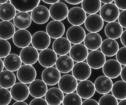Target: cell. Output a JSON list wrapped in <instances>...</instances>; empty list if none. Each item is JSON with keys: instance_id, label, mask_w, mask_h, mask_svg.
Segmentation results:
<instances>
[{"instance_id": "cell-34", "label": "cell", "mask_w": 126, "mask_h": 105, "mask_svg": "<svg viewBox=\"0 0 126 105\" xmlns=\"http://www.w3.org/2000/svg\"><path fill=\"white\" fill-rule=\"evenodd\" d=\"M16 76L11 71L4 70L0 73V86L4 88H11L16 82Z\"/></svg>"}, {"instance_id": "cell-42", "label": "cell", "mask_w": 126, "mask_h": 105, "mask_svg": "<svg viewBox=\"0 0 126 105\" xmlns=\"http://www.w3.org/2000/svg\"><path fill=\"white\" fill-rule=\"evenodd\" d=\"M126 10H122L118 16V22L119 24L122 26V27L126 28Z\"/></svg>"}, {"instance_id": "cell-25", "label": "cell", "mask_w": 126, "mask_h": 105, "mask_svg": "<svg viewBox=\"0 0 126 105\" xmlns=\"http://www.w3.org/2000/svg\"><path fill=\"white\" fill-rule=\"evenodd\" d=\"M71 47V43L65 37H60L56 39L53 43V50L59 55H66L69 53Z\"/></svg>"}, {"instance_id": "cell-36", "label": "cell", "mask_w": 126, "mask_h": 105, "mask_svg": "<svg viewBox=\"0 0 126 105\" xmlns=\"http://www.w3.org/2000/svg\"><path fill=\"white\" fill-rule=\"evenodd\" d=\"M81 2L82 8L86 13L89 14L96 13L101 6L99 0H83Z\"/></svg>"}, {"instance_id": "cell-39", "label": "cell", "mask_w": 126, "mask_h": 105, "mask_svg": "<svg viewBox=\"0 0 126 105\" xmlns=\"http://www.w3.org/2000/svg\"><path fill=\"white\" fill-rule=\"evenodd\" d=\"M11 98L10 92L7 89L0 88V105H8Z\"/></svg>"}, {"instance_id": "cell-26", "label": "cell", "mask_w": 126, "mask_h": 105, "mask_svg": "<svg viewBox=\"0 0 126 105\" xmlns=\"http://www.w3.org/2000/svg\"><path fill=\"white\" fill-rule=\"evenodd\" d=\"M83 41L87 49L94 51L100 47L102 40L101 36L97 33L90 32L86 35Z\"/></svg>"}, {"instance_id": "cell-15", "label": "cell", "mask_w": 126, "mask_h": 105, "mask_svg": "<svg viewBox=\"0 0 126 105\" xmlns=\"http://www.w3.org/2000/svg\"><path fill=\"white\" fill-rule=\"evenodd\" d=\"M86 13L83 9L78 6L71 8L68 12L67 15L68 22L73 26L82 25L86 18Z\"/></svg>"}, {"instance_id": "cell-46", "label": "cell", "mask_w": 126, "mask_h": 105, "mask_svg": "<svg viewBox=\"0 0 126 105\" xmlns=\"http://www.w3.org/2000/svg\"><path fill=\"white\" fill-rule=\"evenodd\" d=\"M120 40L122 44L124 46H126V30H125L123 31L121 35L120 36Z\"/></svg>"}, {"instance_id": "cell-6", "label": "cell", "mask_w": 126, "mask_h": 105, "mask_svg": "<svg viewBox=\"0 0 126 105\" xmlns=\"http://www.w3.org/2000/svg\"><path fill=\"white\" fill-rule=\"evenodd\" d=\"M77 94L81 98L87 99L92 97L95 92L94 84L88 79L80 81L76 88Z\"/></svg>"}, {"instance_id": "cell-12", "label": "cell", "mask_w": 126, "mask_h": 105, "mask_svg": "<svg viewBox=\"0 0 126 105\" xmlns=\"http://www.w3.org/2000/svg\"><path fill=\"white\" fill-rule=\"evenodd\" d=\"M66 35L70 43L80 44L84 41L86 32L84 29L80 26H72L67 29Z\"/></svg>"}, {"instance_id": "cell-37", "label": "cell", "mask_w": 126, "mask_h": 105, "mask_svg": "<svg viewBox=\"0 0 126 105\" xmlns=\"http://www.w3.org/2000/svg\"><path fill=\"white\" fill-rule=\"evenodd\" d=\"M82 103L80 97L73 92L68 93L64 96L62 102L63 105H81Z\"/></svg>"}, {"instance_id": "cell-17", "label": "cell", "mask_w": 126, "mask_h": 105, "mask_svg": "<svg viewBox=\"0 0 126 105\" xmlns=\"http://www.w3.org/2000/svg\"><path fill=\"white\" fill-rule=\"evenodd\" d=\"M38 54L36 49L32 46H28L21 50L19 56L23 63L32 65L37 61Z\"/></svg>"}, {"instance_id": "cell-22", "label": "cell", "mask_w": 126, "mask_h": 105, "mask_svg": "<svg viewBox=\"0 0 126 105\" xmlns=\"http://www.w3.org/2000/svg\"><path fill=\"white\" fill-rule=\"evenodd\" d=\"M44 96L48 105H60L64 97L63 92L57 87L49 88Z\"/></svg>"}, {"instance_id": "cell-7", "label": "cell", "mask_w": 126, "mask_h": 105, "mask_svg": "<svg viewBox=\"0 0 126 105\" xmlns=\"http://www.w3.org/2000/svg\"><path fill=\"white\" fill-rule=\"evenodd\" d=\"M58 83L59 88L63 93L68 94L76 90L78 82L72 75L67 74L61 77Z\"/></svg>"}, {"instance_id": "cell-24", "label": "cell", "mask_w": 126, "mask_h": 105, "mask_svg": "<svg viewBox=\"0 0 126 105\" xmlns=\"http://www.w3.org/2000/svg\"><path fill=\"white\" fill-rule=\"evenodd\" d=\"M10 3L19 12H28L38 5L40 0H9Z\"/></svg>"}, {"instance_id": "cell-14", "label": "cell", "mask_w": 126, "mask_h": 105, "mask_svg": "<svg viewBox=\"0 0 126 105\" xmlns=\"http://www.w3.org/2000/svg\"><path fill=\"white\" fill-rule=\"evenodd\" d=\"M84 24L88 31L96 33L100 31L104 25L103 20L100 15L96 14H90L86 17Z\"/></svg>"}, {"instance_id": "cell-3", "label": "cell", "mask_w": 126, "mask_h": 105, "mask_svg": "<svg viewBox=\"0 0 126 105\" xmlns=\"http://www.w3.org/2000/svg\"><path fill=\"white\" fill-rule=\"evenodd\" d=\"M31 43L32 47L37 50L42 51L47 49L50 45V37L44 31L35 32L32 36Z\"/></svg>"}, {"instance_id": "cell-20", "label": "cell", "mask_w": 126, "mask_h": 105, "mask_svg": "<svg viewBox=\"0 0 126 105\" xmlns=\"http://www.w3.org/2000/svg\"><path fill=\"white\" fill-rule=\"evenodd\" d=\"M69 56L73 61L79 62L86 60L88 54V50L82 44H74L69 51Z\"/></svg>"}, {"instance_id": "cell-41", "label": "cell", "mask_w": 126, "mask_h": 105, "mask_svg": "<svg viewBox=\"0 0 126 105\" xmlns=\"http://www.w3.org/2000/svg\"><path fill=\"white\" fill-rule=\"evenodd\" d=\"M126 48L123 47L118 50L116 53V60L121 64L125 66L126 65Z\"/></svg>"}, {"instance_id": "cell-51", "label": "cell", "mask_w": 126, "mask_h": 105, "mask_svg": "<svg viewBox=\"0 0 126 105\" xmlns=\"http://www.w3.org/2000/svg\"><path fill=\"white\" fill-rule=\"evenodd\" d=\"M3 68H4V65H3V61L0 58V73L2 71Z\"/></svg>"}, {"instance_id": "cell-13", "label": "cell", "mask_w": 126, "mask_h": 105, "mask_svg": "<svg viewBox=\"0 0 126 105\" xmlns=\"http://www.w3.org/2000/svg\"><path fill=\"white\" fill-rule=\"evenodd\" d=\"M31 17L35 24H44L49 19V11L46 6L42 5H37L32 10Z\"/></svg>"}, {"instance_id": "cell-53", "label": "cell", "mask_w": 126, "mask_h": 105, "mask_svg": "<svg viewBox=\"0 0 126 105\" xmlns=\"http://www.w3.org/2000/svg\"><path fill=\"white\" fill-rule=\"evenodd\" d=\"M118 105H126V100L124 99L121 100L118 103Z\"/></svg>"}, {"instance_id": "cell-49", "label": "cell", "mask_w": 126, "mask_h": 105, "mask_svg": "<svg viewBox=\"0 0 126 105\" xmlns=\"http://www.w3.org/2000/svg\"><path fill=\"white\" fill-rule=\"evenodd\" d=\"M42 0L46 3L51 4L55 3L57 2H58L60 0Z\"/></svg>"}, {"instance_id": "cell-50", "label": "cell", "mask_w": 126, "mask_h": 105, "mask_svg": "<svg viewBox=\"0 0 126 105\" xmlns=\"http://www.w3.org/2000/svg\"><path fill=\"white\" fill-rule=\"evenodd\" d=\"M12 105H28L26 103L23 101H17L14 103Z\"/></svg>"}, {"instance_id": "cell-21", "label": "cell", "mask_w": 126, "mask_h": 105, "mask_svg": "<svg viewBox=\"0 0 126 105\" xmlns=\"http://www.w3.org/2000/svg\"><path fill=\"white\" fill-rule=\"evenodd\" d=\"M47 86L41 79H34L30 83L29 86V93L31 95L35 98H42L44 96L47 91Z\"/></svg>"}, {"instance_id": "cell-11", "label": "cell", "mask_w": 126, "mask_h": 105, "mask_svg": "<svg viewBox=\"0 0 126 105\" xmlns=\"http://www.w3.org/2000/svg\"><path fill=\"white\" fill-rule=\"evenodd\" d=\"M11 98L16 101H24L29 97L30 93L28 86L22 82L15 83L10 89Z\"/></svg>"}, {"instance_id": "cell-54", "label": "cell", "mask_w": 126, "mask_h": 105, "mask_svg": "<svg viewBox=\"0 0 126 105\" xmlns=\"http://www.w3.org/2000/svg\"><path fill=\"white\" fill-rule=\"evenodd\" d=\"M9 0H0V4H2L5 2H7Z\"/></svg>"}, {"instance_id": "cell-18", "label": "cell", "mask_w": 126, "mask_h": 105, "mask_svg": "<svg viewBox=\"0 0 126 105\" xmlns=\"http://www.w3.org/2000/svg\"><path fill=\"white\" fill-rule=\"evenodd\" d=\"M61 78L60 72L56 68L50 67L46 68L42 72L41 78L46 85H54L57 84Z\"/></svg>"}, {"instance_id": "cell-1", "label": "cell", "mask_w": 126, "mask_h": 105, "mask_svg": "<svg viewBox=\"0 0 126 105\" xmlns=\"http://www.w3.org/2000/svg\"><path fill=\"white\" fill-rule=\"evenodd\" d=\"M99 11L100 16L103 21L108 23L115 21L120 13L119 9L112 3H105L101 6Z\"/></svg>"}, {"instance_id": "cell-48", "label": "cell", "mask_w": 126, "mask_h": 105, "mask_svg": "<svg viewBox=\"0 0 126 105\" xmlns=\"http://www.w3.org/2000/svg\"><path fill=\"white\" fill-rule=\"evenodd\" d=\"M66 2L70 4H78L80 3L83 0H64Z\"/></svg>"}, {"instance_id": "cell-5", "label": "cell", "mask_w": 126, "mask_h": 105, "mask_svg": "<svg viewBox=\"0 0 126 105\" xmlns=\"http://www.w3.org/2000/svg\"><path fill=\"white\" fill-rule=\"evenodd\" d=\"M49 11L52 19L61 21L64 20L67 17L68 9L65 3L58 1L51 5Z\"/></svg>"}, {"instance_id": "cell-38", "label": "cell", "mask_w": 126, "mask_h": 105, "mask_svg": "<svg viewBox=\"0 0 126 105\" xmlns=\"http://www.w3.org/2000/svg\"><path fill=\"white\" fill-rule=\"evenodd\" d=\"M118 100L112 95L104 94L99 100L98 105H118Z\"/></svg>"}, {"instance_id": "cell-16", "label": "cell", "mask_w": 126, "mask_h": 105, "mask_svg": "<svg viewBox=\"0 0 126 105\" xmlns=\"http://www.w3.org/2000/svg\"><path fill=\"white\" fill-rule=\"evenodd\" d=\"M57 58V54L53 50L47 48L39 52L38 60L42 66L47 68L53 67L55 64Z\"/></svg>"}, {"instance_id": "cell-19", "label": "cell", "mask_w": 126, "mask_h": 105, "mask_svg": "<svg viewBox=\"0 0 126 105\" xmlns=\"http://www.w3.org/2000/svg\"><path fill=\"white\" fill-rule=\"evenodd\" d=\"M46 31L50 38L56 39L61 37L64 34L65 27L61 21L53 20L47 24Z\"/></svg>"}, {"instance_id": "cell-43", "label": "cell", "mask_w": 126, "mask_h": 105, "mask_svg": "<svg viewBox=\"0 0 126 105\" xmlns=\"http://www.w3.org/2000/svg\"><path fill=\"white\" fill-rule=\"evenodd\" d=\"M29 105H48V104L45 99L41 98H37L32 100Z\"/></svg>"}, {"instance_id": "cell-31", "label": "cell", "mask_w": 126, "mask_h": 105, "mask_svg": "<svg viewBox=\"0 0 126 105\" xmlns=\"http://www.w3.org/2000/svg\"><path fill=\"white\" fill-rule=\"evenodd\" d=\"M123 31L122 26L117 22L108 23L104 28V32L106 36L112 39H118Z\"/></svg>"}, {"instance_id": "cell-28", "label": "cell", "mask_w": 126, "mask_h": 105, "mask_svg": "<svg viewBox=\"0 0 126 105\" xmlns=\"http://www.w3.org/2000/svg\"><path fill=\"white\" fill-rule=\"evenodd\" d=\"M119 47V44L115 40L107 38L102 41L100 48L105 56L110 57L116 54Z\"/></svg>"}, {"instance_id": "cell-52", "label": "cell", "mask_w": 126, "mask_h": 105, "mask_svg": "<svg viewBox=\"0 0 126 105\" xmlns=\"http://www.w3.org/2000/svg\"><path fill=\"white\" fill-rule=\"evenodd\" d=\"M101 2H102L103 3H112L114 0H99Z\"/></svg>"}, {"instance_id": "cell-45", "label": "cell", "mask_w": 126, "mask_h": 105, "mask_svg": "<svg viewBox=\"0 0 126 105\" xmlns=\"http://www.w3.org/2000/svg\"><path fill=\"white\" fill-rule=\"evenodd\" d=\"M81 105H98V103L96 100L89 98L84 100Z\"/></svg>"}, {"instance_id": "cell-32", "label": "cell", "mask_w": 126, "mask_h": 105, "mask_svg": "<svg viewBox=\"0 0 126 105\" xmlns=\"http://www.w3.org/2000/svg\"><path fill=\"white\" fill-rule=\"evenodd\" d=\"M16 14V10L10 3L5 2L0 5V19L3 21L12 20Z\"/></svg>"}, {"instance_id": "cell-33", "label": "cell", "mask_w": 126, "mask_h": 105, "mask_svg": "<svg viewBox=\"0 0 126 105\" xmlns=\"http://www.w3.org/2000/svg\"><path fill=\"white\" fill-rule=\"evenodd\" d=\"M15 32V27L11 22L2 21L0 22V39H10Z\"/></svg>"}, {"instance_id": "cell-30", "label": "cell", "mask_w": 126, "mask_h": 105, "mask_svg": "<svg viewBox=\"0 0 126 105\" xmlns=\"http://www.w3.org/2000/svg\"><path fill=\"white\" fill-rule=\"evenodd\" d=\"M3 63L5 68L11 72L17 71L22 64L20 56L15 53L8 54L4 57Z\"/></svg>"}, {"instance_id": "cell-2", "label": "cell", "mask_w": 126, "mask_h": 105, "mask_svg": "<svg viewBox=\"0 0 126 105\" xmlns=\"http://www.w3.org/2000/svg\"><path fill=\"white\" fill-rule=\"evenodd\" d=\"M17 77L21 82L29 84L35 79L36 71L32 65L25 64L21 66L17 70Z\"/></svg>"}, {"instance_id": "cell-10", "label": "cell", "mask_w": 126, "mask_h": 105, "mask_svg": "<svg viewBox=\"0 0 126 105\" xmlns=\"http://www.w3.org/2000/svg\"><path fill=\"white\" fill-rule=\"evenodd\" d=\"M14 44L20 48H24L31 43L32 35L26 29H19L16 31L12 37Z\"/></svg>"}, {"instance_id": "cell-35", "label": "cell", "mask_w": 126, "mask_h": 105, "mask_svg": "<svg viewBox=\"0 0 126 105\" xmlns=\"http://www.w3.org/2000/svg\"><path fill=\"white\" fill-rule=\"evenodd\" d=\"M112 95L117 99H126V82L123 80L117 81L113 84L111 89Z\"/></svg>"}, {"instance_id": "cell-44", "label": "cell", "mask_w": 126, "mask_h": 105, "mask_svg": "<svg viewBox=\"0 0 126 105\" xmlns=\"http://www.w3.org/2000/svg\"><path fill=\"white\" fill-rule=\"evenodd\" d=\"M115 4L120 9L124 10L126 9V0H114Z\"/></svg>"}, {"instance_id": "cell-8", "label": "cell", "mask_w": 126, "mask_h": 105, "mask_svg": "<svg viewBox=\"0 0 126 105\" xmlns=\"http://www.w3.org/2000/svg\"><path fill=\"white\" fill-rule=\"evenodd\" d=\"M87 63L94 69H99L102 67L106 61V57L104 54L99 50H94L88 53L86 58Z\"/></svg>"}, {"instance_id": "cell-27", "label": "cell", "mask_w": 126, "mask_h": 105, "mask_svg": "<svg viewBox=\"0 0 126 105\" xmlns=\"http://www.w3.org/2000/svg\"><path fill=\"white\" fill-rule=\"evenodd\" d=\"M57 69L61 73L65 74L70 72L74 65V61L67 55H60L56 62Z\"/></svg>"}, {"instance_id": "cell-9", "label": "cell", "mask_w": 126, "mask_h": 105, "mask_svg": "<svg viewBox=\"0 0 126 105\" xmlns=\"http://www.w3.org/2000/svg\"><path fill=\"white\" fill-rule=\"evenodd\" d=\"M121 65L115 59H109L105 62L102 66L104 75L110 79L118 77L122 70Z\"/></svg>"}, {"instance_id": "cell-23", "label": "cell", "mask_w": 126, "mask_h": 105, "mask_svg": "<svg viewBox=\"0 0 126 105\" xmlns=\"http://www.w3.org/2000/svg\"><path fill=\"white\" fill-rule=\"evenodd\" d=\"M113 82L111 79L105 76H101L96 79L94 86L97 92L100 94H106L111 91Z\"/></svg>"}, {"instance_id": "cell-4", "label": "cell", "mask_w": 126, "mask_h": 105, "mask_svg": "<svg viewBox=\"0 0 126 105\" xmlns=\"http://www.w3.org/2000/svg\"><path fill=\"white\" fill-rule=\"evenodd\" d=\"M72 76L80 81L87 79L91 75L92 70L88 64L84 61L74 64L71 70Z\"/></svg>"}, {"instance_id": "cell-29", "label": "cell", "mask_w": 126, "mask_h": 105, "mask_svg": "<svg viewBox=\"0 0 126 105\" xmlns=\"http://www.w3.org/2000/svg\"><path fill=\"white\" fill-rule=\"evenodd\" d=\"M13 23L18 28L26 29L31 26L32 18L28 12H19L13 18Z\"/></svg>"}, {"instance_id": "cell-47", "label": "cell", "mask_w": 126, "mask_h": 105, "mask_svg": "<svg viewBox=\"0 0 126 105\" xmlns=\"http://www.w3.org/2000/svg\"><path fill=\"white\" fill-rule=\"evenodd\" d=\"M126 66L125 65V66H124V67L123 68H122V70H121V71L120 73V75H121V77L122 79L124 81H126Z\"/></svg>"}, {"instance_id": "cell-40", "label": "cell", "mask_w": 126, "mask_h": 105, "mask_svg": "<svg viewBox=\"0 0 126 105\" xmlns=\"http://www.w3.org/2000/svg\"><path fill=\"white\" fill-rule=\"evenodd\" d=\"M11 45L6 40L0 39V58H4L10 53Z\"/></svg>"}]
</instances>
